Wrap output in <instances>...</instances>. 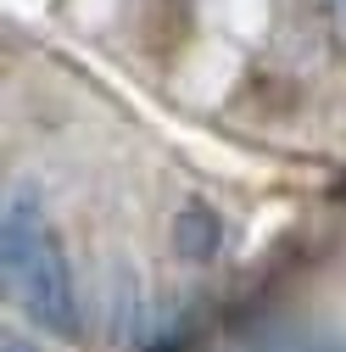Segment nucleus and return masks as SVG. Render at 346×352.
Wrapping results in <instances>:
<instances>
[{"mask_svg": "<svg viewBox=\"0 0 346 352\" xmlns=\"http://www.w3.org/2000/svg\"><path fill=\"white\" fill-rule=\"evenodd\" d=\"M0 269L6 285L17 291L23 314L51 330V336H73L78 330V285H73V263L45 218L39 190H17L0 218Z\"/></svg>", "mask_w": 346, "mask_h": 352, "instance_id": "f257e3e1", "label": "nucleus"}, {"mask_svg": "<svg viewBox=\"0 0 346 352\" xmlns=\"http://www.w3.org/2000/svg\"><path fill=\"white\" fill-rule=\"evenodd\" d=\"M224 246V218L212 212V207H185L179 218H173V252H179L185 263H212Z\"/></svg>", "mask_w": 346, "mask_h": 352, "instance_id": "f03ea898", "label": "nucleus"}]
</instances>
